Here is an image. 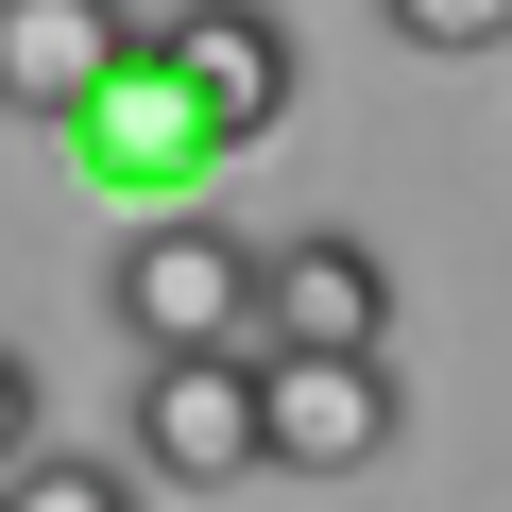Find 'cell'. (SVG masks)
<instances>
[{
	"label": "cell",
	"mask_w": 512,
	"mask_h": 512,
	"mask_svg": "<svg viewBox=\"0 0 512 512\" xmlns=\"http://www.w3.org/2000/svg\"><path fill=\"white\" fill-rule=\"evenodd\" d=\"M137 478H188V495L274 478V410H256V359H137Z\"/></svg>",
	"instance_id": "4"
},
{
	"label": "cell",
	"mask_w": 512,
	"mask_h": 512,
	"mask_svg": "<svg viewBox=\"0 0 512 512\" xmlns=\"http://www.w3.org/2000/svg\"><path fill=\"white\" fill-rule=\"evenodd\" d=\"M103 308H120L137 359H256V239L222 205H154L103 256Z\"/></svg>",
	"instance_id": "1"
},
{
	"label": "cell",
	"mask_w": 512,
	"mask_h": 512,
	"mask_svg": "<svg viewBox=\"0 0 512 512\" xmlns=\"http://www.w3.org/2000/svg\"><path fill=\"white\" fill-rule=\"evenodd\" d=\"M256 359H393V256L342 222L256 239Z\"/></svg>",
	"instance_id": "2"
},
{
	"label": "cell",
	"mask_w": 512,
	"mask_h": 512,
	"mask_svg": "<svg viewBox=\"0 0 512 512\" xmlns=\"http://www.w3.org/2000/svg\"><path fill=\"white\" fill-rule=\"evenodd\" d=\"M103 69H137V18H120V0H0V120L69 137L103 103Z\"/></svg>",
	"instance_id": "7"
},
{
	"label": "cell",
	"mask_w": 512,
	"mask_h": 512,
	"mask_svg": "<svg viewBox=\"0 0 512 512\" xmlns=\"http://www.w3.org/2000/svg\"><path fill=\"white\" fill-rule=\"evenodd\" d=\"M35 427H52V393H35V342H0V478L35 461Z\"/></svg>",
	"instance_id": "10"
},
{
	"label": "cell",
	"mask_w": 512,
	"mask_h": 512,
	"mask_svg": "<svg viewBox=\"0 0 512 512\" xmlns=\"http://www.w3.org/2000/svg\"><path fill=\"white\" fill-rule=\"evenodd\" d=\"M154 52H171V86L205 103V137H222V154H256V137L291 120V86H308V52H291L274 0H188Z\"/></svg>",
	"instance_id": "6"
},
{
	"label": "cell",
	"mask_w": 512,
	"mask_h": 512,
	"mask_svg": "<svg viewBox=\"0 0 512 512\" xmlns=\"http://www.w3.org/2000/svg\"><path fill=\"white\" fill-rule=\"evenodd\" d=\"M69 171H103L137 222H154V205H205L222 137H205V103L171 86V52H154V35H137V69H103V103L69 120Z\"/></svg>",
	"instance_id": "3"
},
{
	"label": "cell",
	"mask_w": 512,
	"mask_h": 512,
	"mask_svg": "<svg viewBox=\"0 0 512 512\" xmlns=\"http://www.w3.org/2000/svg\"><path fill=\"white\" fill-rule=\"evenodd\" d=\"M256 410H274V478H376L410 427L393 359H256Z\"/></svg>",
	"instance_id": "5"
},
{
	"label": "cell",
	"mask_w": 512,
	"mask_h": 512,
	"mask_svg": "<svg viewBox=\"0 0 512 512\" xmlns=\"http://www.w3.org/2000/svg\"><path fill=\"white\" fill-rule=\"evenodd\" d=\"M0 512H137V461H86V444H35L0 478Z\"/></svg>",
	"instance_id": "8"
},
{
	"label": "cell",
	"mask_w": 512,
	"mask_h": 512,
	"mask_svg": "<svg viewBox=\"0 0 512 512\" xmlns=\"http://www.w3.org/2000/svg\"><path fill=\"white\" fill-rule=\"evenodd\" d=\"M376 18H393V52H444V69L512 52V0H376Z\"/></svg>",
	"instance_id": "9"
}]
</instances>
